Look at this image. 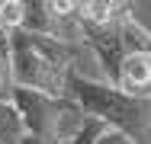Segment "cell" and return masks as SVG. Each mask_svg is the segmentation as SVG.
Listing matches in <instances>:
<instances>
[{
	"instance_id": "6da1fadb",
	"label": "cell",
	"mask_w": 151,
	"mask_h": 144,
	"mask_svg": "<svg viewBox=\"0 0 151 144\" xmlns=\"http://www.w3.org/2000/svg\"><path fill=\"white\" fill-rule=\"evenodd\" d=\"M64 96L74 99L87 118L119 131L129 144H151V93H129L71 67L64 77Z\"/></svg>"
},
{
	"instance_id": "7a4b0ae2",
	"label": "cell",
	"mask_w": 151,
	"mask_h": 144,
	"mask_svg": "<svg viewBox=\"0 0 151 144\" xmlns=\"http://www.w3.org/2000/svg\"><path fill=\"white\" fill-rule=\"evenodd\" d=\"M81 55V45H68L48 35H35L26 29L10 32V74L13 86H26L35 93L64 96V77Z\"/></svg>"
},
{
	"instance_id": "3957f363",
	"label": "cell",
	"mask_w": 151,
	"mask_h": 144,
	"mask_svg": "<svg viewBox=\"0 0 151 144\" xmlns=\"http://www.w3.org/2000/svg\"><path fill=\"white\" fill-rule=\"evenodd\" d=\"M10 103L23 118L26 135L52 144H71L74 135L81 131V125L87 122L81 106L68 96H48V93H35L26 86H13Z\"/></svg>"
},
{
	"instance_id": "277c9868",
	"label": "cell",
	"mask_w": 151,
	"mask_h": 144,
	"mask_svg": "<svg viewBox=\"0 0 151 144\" xmlns=\"http://www.w3.org/2000/svg\"><path fill=\"white\" fill-rule=\"evenodd\" d=\"M81 38L93 51L109 86H116V77H119V67L125 58L138 55V51H151V32L135 19L129 3H122L119 13L106 26H81Z\"/></svg>"
},
{
	"instance_id": "5b68a950",
	"label": "cell",
	"mask_w": 151,
	"mask_h": 144,
	"mask_svg": "<svg viewBox=\"0 0 151 144\" xmlns=\"http://www.w3.org/2000/svg\"><path fill=\"white\" fill-rule=\"evenodd\" d=\"M23 138H26V128L19 112L13 109V103L0 99V144H19Z\"/></svg>"
},
{
	"instance_id": "8992f818",
	"label": "cell",
	"mask_w": 151,
	"mask_h": 144,
	"mask_svg": "<svg viewBox=\"0 0 151 144\" xmlns=\"http://www.w3.org/2000/svg\"><path fill=\"white\" fill-rule=\"evenodd\" d=\"M13 90V74H10V32L0 29V99L10 103Z\"/></svg>"
},
{
	"instance_id": "52a82bcc",
	"label": "cell",
	"mask_w": 151,
	"mask_h": 144,
	"mask_svg": "<svg viewBox=\"0 0 151 144\" xmlns=\"http://www.w3.org/2000/svg\"><path fill=\"white\" fill-rule=\"evenodd\" d=\"M23 26V0H0V29L13 32Z\"/></svg>"
},
{
	"instance_id": "ba28073f",
	"label": "cell",
	"mask_w": 151,
	"mask_h": 144,
	"mask_svg": "<svg viewBox=\"0 0 151 144\" xmlns=\"http://www.w3.org/2000/svg\"><path fill=\"white\" fill-rule=\"evenodd\" d=\"M103 131H106V128H103L96 118H87V122L81 125V131L74 135V141H71V144H96V138H100Z\"/></svg>"
},
{
	"instance_id": "9c48e42d",
	"label": "cell",
	"mask_w": 151,
	"mask_h": 144,
	"mask_svg": "<svg viewBox=\"0 0 151 144\" xmlns=\"http://www.w3.org/2000/svg\"><path fill=\"white\" fill-rule=\"evenodd\" d=\"M96 144H129V141L122 138L119 131H109V128H106V131H103V135L96 138Z\"/></svg>"
},
{
	"instance_id": "30bf717a",
	"label": "cell",
	"mask_w": 151,
	"mask_h": 144,
	"mask_svg": "<svg viewBox=\"0 0 151 144\" xmlns=\"http://www.w3.org/2000/svg\"><path fill=\"white\" fill-rule=\"evenodd\" d=\"M19 144H52V141H42V138H32V135H26Z\"/></svg>"
}]
</instances>
